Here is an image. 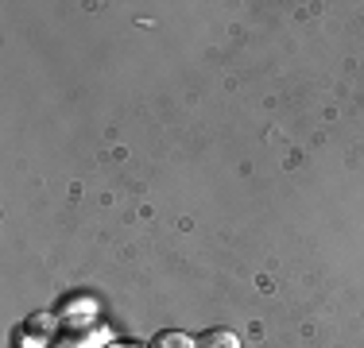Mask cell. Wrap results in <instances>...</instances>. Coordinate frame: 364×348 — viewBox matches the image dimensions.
Wrapping results in <instances>:
<instances>
[{
  "label": "cell",
  "mask_w": 364,
  "mask_h": 348,
  "mask_svg": "<svg viewBox=\"0 0 364 348\" xmlns=\"http://www.w3.org/2000/svg\"><path fill=\"white\" fill-rule=\"evenodd\" d=\"M198 348H240V341L229 329H205V333L198 337Z\"/></svg>",
  "instance_id": "6da1fadb"
},
{
  "label": "cell",
  "mask_w": 364,
  "mask_h": 348,
  "mask_svg": "<svg viewBox=\"0 0 364 348\" xmlns=\"http://www.w3.org/2000/svg\"><path fill=\"white\" fill-rule=\"evenodd\" d=\"M151 348H198V341H190L186 333H178V329H167V333H155Z\"/></svg>",
  "instance_id": "7a4b0ae2"
}]
</instances>
